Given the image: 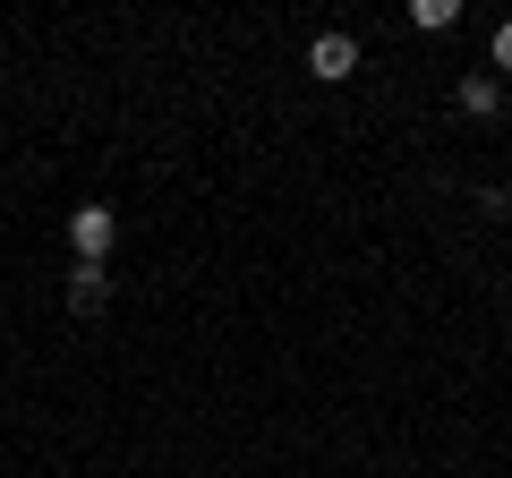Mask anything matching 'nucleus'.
I'll return each instance as SVG.
<instances>
[{
	"instance_id": "7ed1b4c3",
	"label": "nucleus",
	"mask_w": 512,
	"mask_h": 478,
	"mask_svg": "<svg viewBox=\"0 0 512 478\" xmlns=\"http://www.w3.org/2000/svg\"><path fill=\"white\" fill-rule=\"evenodd\" d=\"M69 308L77 316H103L111 308V274H103V265H77V274H69Z\"/></svg>"
},
{
	"instance_id": "20e7f679",
	"label": "nucleus",
	"mask_w": 512,
	"mask_h": 478,
	"mask_svg": "<svg viewBox=\"0 0 512 478\" xmlns=\"http://www.w3.org/2000/svg\"><path fill=\"white\" fill-rule=\"evenodd\" d=\"M453 103L470 111V120H487V111L504 103V94H495V77H487V69H470V77H461V94H453Z\"/></svg>"
},
{
	"instance_id": "f257e3e1",
	"label": "nucleus",
	"mask_w": 512,
	"mask_h": 478,
	"mask_svg": "<svg viewBox=\"0 0 512 478\" xmlns=\"http://www.w3.org/2000/svg\"><path fill=\"white\" fill-rule=\"evenodd\" d=\"M69 239H77V265H103L111 239H120V214H111V205H77V214H69Z\"/></svg>"
},
{
	"instance_id": "423d86ee",
	"label": "nucleus",
	"mask_w": 512,
	"mask_h": 478,
	"mask_svg": "<svg viewBox=\"0 0 512 478\" xmlns=\"http://www.w3.org/2000/svg\"><path fill=\"white\" fill-rule=\"evenodd\" d=\"M495 69H512V18L495 26Z\"/></svg>"
},
{
	"instance_id": "39448f33",
	"label": "nucleus",
	"mask_w": 512,
	"mask_h": 478,
	"mask_svg": "<svg viewBox=\"0 0 512 478\" xmlns=\"http://www.w3.org/2000/svg\"><path fill=\"white\" fill-rule=\"evenodd\" d=\"M410 18H419L427 35H444V26H453V0H419V9H410Z\"/></svg>"
},
{
	"instance_id": "f03ea898",
	"label": "nucleus",
	"mask_w": 512,
	"mask_h": 478,
	"mask_svg": "<svg viewBox=\"0 0 512 478\" xmlns=\"http://www.w3.org/2000/svg\"><path fill=\"white\" fill-rule=\"evenodd\" d=\"M308 69L325 77V86H342V77L359 69V35H342V26H325V35L308 43Z\"/></svg>"
}]
</instances>
